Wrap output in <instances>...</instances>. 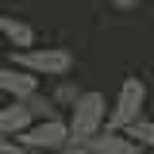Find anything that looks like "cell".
Instances as JSON below:
<instances>
[{"label":"cell","mask_w":154,"mask_h":154,"mask_svg":"<svg viewBox=\"0 0 154 154\" xmlns=\"http://www.w3.org/2000/svg\"><path fill=\"white\" fill-rule=\"evenodd\" d=\"M0 50H4V42H0Z\"/></svg>","instance_id":"obj_14"},{"label":"cell","mask_w":154,"mask_h":154,"mask_svg":"<svg viewBox=\"0 0 154 154\" xmlns=\"http://www.w3.org/2000/svg\"><path fill=\"white\" fill-rule=\"evenodd\" d=\"M123 135L131 139L139 150H150V146H154V119H150V116H139L135 123H127V127H123Z\"/></svg>","instance_id":"obj_10"},{"label":"cell","mask_w":154,"mask_h":154,"mask_svg":"<svg viewBox=\"0 0 154 154\" xmlns=\"http://www.w3.org/2000/svg\"><path fill=\"white\" fill-rule=\"evenodd\" d=\"M38 89H42V81L27 77L23 69H16V66H0V93L8 96V100H27V96L38 93Z\"/></svg>","instance_id":"obj_6"},{"label":"cell","mask_w":154,"mask_h":154,"mask_svg":"<svg viewBox=\"0 0 154 154\" xmlns=\"http://www.w3.org/2000/svg\"><path fill=\"white\" fill-rule=\"evenodd\" d=\"M93 4H100V0H93Z\"/></svg>","instance_id":"obj_15"},{"label":"cell","mask_w":154,"mask_h":154,"mask_svg":"<svg viewBox=\"0 0 154 154\" xmlns=\"http://www.w3.org/2000/svg\"><path fill=\"white\" fill-rule=\"evenodd\" d=\"M143 108H146V81H143L139 73L123 77V81H119V89H116V100L108 104L104 131H123V127L135 123L139 116H146Z\"/></svg>","instance_id":"obj_3"},{"label":"cell","mask_w":154,"mask_h":154,"mask_svg":"<svg viewBox=\"0 0 154 154\" xmlns=\"http://www.w3.org/2000/svg\"><path fill=\"white\" fill-rule=\"evenodd\" d=\"M31 127V116L23 108V100H8V104H0V139H16Z\"/></svg>","instance_id":"obj_8"},{"label":"cell","mask_w":154,"mask_h":154,"mask_svg":"<svg viewBox=\"0 0 154 154\" xmlns=\"http://www.w3.org/2000/svg\"><path fill=\"white\" fill-rule=\"evenodd\" d=\"M8 66L23 69L27 77H35V81H42V77L62 81V77H73L77 58L69 54L66 46H31V50H12Z\"/></svg>","instance_id":"obj_2"},{"label":"cell","mask_w":154,"mask_h":154,"mask_svg":"<svg viewBox=\"0 0 154 154\" xmlns=\"http://www.w3.org/2000/svg\"><path fill=\"white\" fill-rule=\"evenodd\" d=\"M85 150L89 154H146V150H139L123 131H100L93 143H85Z\"/></svg>","instance_id":"obj_7"},{"label":"cell","mask_w":154,"mask_h":154,"mask_svg":"<svg viewBox=\"0 0 154 154\" xmlns=\"http://www.w3.org/2000/svg\"><path fill=\"white\" fill-rule=\"evenodd\" d=\"M62 119H66L69 143H73V146H85V143H93L96 135L104 131V119H108V96L100 93V89H81L77 104L62 116Z\"/></svg>","instance_id":"obj_1"},{"label":"cell","mask_w":154,"mask_h":154,"mask_svg":"<svg viewBox=\"0 0 154 154\" xmlns=\"http://www.w3.org/2000/svg\"><path fill=\"white\" fill-rule=\"evenodd\" d=\"M50 154H89V150H85V146H73V143H66L62 150H50Z\"/></svg>","instance_id":"obj_13"},{"label":"cell","mask_w":154,"mask_h":154,"mask_svg":"<svg viewBox=\"0 0 154 154\" xmlns=\"http://www.w3.org/2000/svg\"><path fill=\"white\" fill-rule=\"evenodd\" d=\"M108 4H112L116 12H135L139 8V0H108Z\"/></svg>","instance_id":"obj_12"},{"label":"cell","mask_w":154,"mask_h":154,"mask_svg":"<svg viewBox=\"0 0 154 154\" xmlns=\"http://www.w3.org/2000/svg\"><path fill=\"white\" fill-rule=\"evenodd\" d=\"M0 42L12 46V50H31V46H38V31L27 23V19L0 12Z\"/></svg>","instance_id":"obj_5"},{"label":"cell","mask_w":154,"mask_h":154,"mask_svg":"<svg viewBox=\"0 0 154 154\" xmlns=\"http://www.w3.org/2000/svg\"><path fill=\"white\" fill-rule=\"evenodd\" d=\"M16 143L31 154H50V150H62L69 143L66 135V119H42V123H31L23 135H16Z\"/></svg>","instance_id":"obj_4"},{"label":"cell","mask_w":154,"mask_h":154,"mask_svg":"<svg viewBox=\"0 0 154 154\" xmlns=\"http://www.w3.org/2000/svg\"><path fill=\"white\" fill-rule=\"evenodd\" d=\"M0 154H31V150H23L16 139H0Z\"/></svg>","instance_id":"obj_11"},{"label":"cell","mask_w":154,"mask_h":154,"mask_svg":"<svg viewBox=\"0 0 154 154\" xmlns=\"http://www.w3.org/2000/svg\"><path fill=\"white\" fill-rule=\"evenodd\" d=\"M42 93H46V100L54 104V112H58V116H66V112L77 104L81 85H77L73 77H62V81H54V85H50V89H42Z\"/></svg>","instance_id":"obj_9"}]
</instances>
